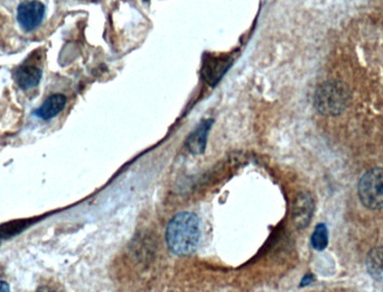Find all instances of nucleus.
Masks as SVG:
<instances>
[{
    "label": "nucleus",
    "mask_w": 383,
    "mask_h": 292,
    "mask_svg": "<svg viewBox=\"0 0 383 292\" xmlns=\"http://www.w3.org/2000/svg\"><path fill=\"white\" fill-rule=\"evenodd\" d=\"M201 228L197 216L192 212H181L168 224L166 241L172 252L188 255L199 245Z\"/></svg>",
    "instance_id": "1"
},
{
    "label": "nucleus",
    "mask_w": 383,
    "mask_h": 292,
    "mask_svg": "<svg viewBox=\"0 0 383 292\" xmlns=\"http://www.w3.org/2000/svg\"><path fill=\"white\" fill-rule=\"evenodd\" d=\"M350 101V90L338 81L325 82L318 87L314 96V105L318 112L327 116L340 114Z\"/></svg>",
    "instance_id": "2"
},
{
    "label": "nucleus",
    "mask_w": 383,
    "mask_h": 292,
    "mask_svg": "<svg viewBox=\"0 0 383 292\" xmlns=\"http://www.w3.org/2000/svg\"><path fill=\"white\" fill-rule=\"evenodd\" d=\"M359 198L366 208H383V169L375 168L366 172L358 186Z\"/></svg>",
    "instance_id": "3"
},
{
    "label": "nucleus",
    "mask_w": 383,
    "mask_h": 292,
    "mask_svg": "<svg viewBox=\"0 0 383 292\" xmlns=\"http://www.w3.org/2000/svg\"><path fill=\"white\" fill-rule=\"evenodd\" d=\"M232 64L233 59L230 55L206 53L202 60V77L209 86L216 87Z\"/></svg>",
    "instance_id": "4"
},
{
    "label": "nucleus",
    "mask_w": 383,
    "mask_h": 292,
    "mask_svg": "<svg viewBox=\"0 0 383 292\" xmlns=\"http://www.w3.org/2000/svg\"><path fill=\"white\" fill-rule=\"evenodd\" d=\"M45 15V6L38 0H31L20 3L17 8V20L20 27L31 32L42 24Z\"/></svg>",
    "instance_id": "5"
},
{
    "label": "nucleus",
    "mask_w": 383,
    "mask_h": 292,
    "mask_svg": "<svg viewBox=\"0 0 383 292\" xmlns=\"http://www.w3.org/2000/svg\"><path fill=\"white\" fill-rule=\"evenodd\" d=\"M43 77L42 70L31 64H22L15 71L14 79L18 87L24 90L31 89L38 86Z\"/></svg>",
    "instance_id": "6"
},
{
    "label": "nucleus",
    "mask_w": 383,
    "mask_h": 292,
    "mask_svg": "<svg viewBox=\"0 0 383 292\" xmlns=\"http://www.w3.org/2000/svg\"><path fill=\"white\" fill-rule=\"evenodd\" d=\"M212 125L213 119H207V121L202 122L199 126L194 129V132L190 133L188 140H186V147L190 153L194 155L204 153L205 147H206L207 135H209Z\"/></svg>",
    "instance_id": "7"
},
{
    "label": "nucleus",
    "mask_w": 383,
    "mask_h": 292,
    "mask_svg": "<svg viewBox=\"0 0 383 292\" xmlns=\"http://www.w3.org/2000/svg\"><path fill=\"white\" fill-rule=\"evenodd\" d=\"M66 105V97L61 94H54L46 98V101L42 103L40 108H37L34 112L35 116L44 119V121H50L52 118L60 114Z\"/></svg>",
    "instance_id": "8"
},
{
    "label": "nucleus",
    "mask_w": 383,
    "mask_h": 292,
    "mask_svg": "<svg viewBox=\"0 0 383 292\" xmlns=\"http://www.w3.org/2000/svg\"><path fill=\"white\" fill-rule=\"evenodd\" d=\"M313 215V200L308 194H301L294 205V221L299 228L310 223Z\"/></svg>",
    "instance_id": "9"
},
{
    "label": "nucleus",
    "mask_w": 383,
    "mask_h": 292,
    "mask_svg": "<svg viewBox=\"0 0 383 292\" xmlns=\"http://www.w3.org/2000/svg\"><path fill=\"white\" fill-rule=\"evenodd\" d=\"M368 270L373 278L383 281V247L372 249L368 256Z\"/></svg>",
    "instance_id": "10"
},
{
    "label": "nucleus",
    "mask_w": 383,
    "mask_h": 292,
    "mask_svg": "<svg viewBox=\"0 0 383 292\" xmlns=\"http://www.w3.org/2000/svg\"><path fill=\"white\" fill-rule=\"evenodd\" d=\"M329 244V232L325 224H318L312 235V247L317 251L326 249Z\"/></svg>",
    "instance_id": "11"
},
{
    "label": "nucleus",
    "mask_w": 383,
    "mask_h": 292,
    "mask_svg": "<svg viewBox=\"0 0 383 292\" xmlns=\"http://www.w3.org/2000/svg\"><path fill=\"white\" fill-rule=\"evenodd\" d=\"M27 226L25 221H13V223L5 224L0 226V238H7L17 234Z\"/></svg>",
    "instance_id": "12"
},
{
    "label": "nucleus",
    "mask_w": 383,
    "mask_h": 292,
    "mask_svg": "<svg viewBox=\"0 0 383 292\" xmlns=\"http://www.w3.org/2000/svg\"><path fill=\"white\" fill-rule=\"evenodd\" d=\"M35 292H62L59 286H55L53 284H43L37 288Z\"/></svg>",
    "instance_id": "13"
},
{
    "label": "nucleus",
    "mask_w": 383,
    "mask_h": 292,
    "mask_svg": "<svg viewBox=\"0 0 383 292\" xmlns=\"http://www.w3.org/2000/svg\"><path fill=\"white\" fill-rule=\"evenodd\" d=\"M0 292H10L9 284H7L6 281L0 280Z\"/></svg>",
    "instance_id": "14"
}]
</instances>
